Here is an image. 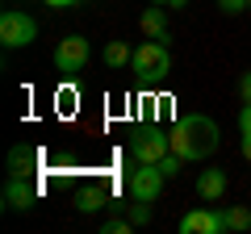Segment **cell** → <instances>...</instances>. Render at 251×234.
Wrapping results in <instances>:
<instances>
[{
  "instance_id": "obj_1",
  "label": "cell",
  "mask_w": 251,
  "mask_h": 234,
  "mask_svg": "<svg viewBox=\"0 0 251 234\" xmlns=\"http://www.w3.org/2000/svg\"><path fill=\"white\" fill-rule=\"evenodd\" d=\"M168 138H172V155H180L184 163L209 159L218 151V121L205 113H188L168 130Z\"/></svg>"
},
{
  "instance_id": "obj_2",
  "label": "cell",
  "mask_w": 251,
  "mask_h": 234,
  "mask_svg": "<svg viewBox=\"0 0 251 234\" xmlns=\"http://www.w3.org/2000/svg\"><path fill=\"white\" fill-rule=\"evenodd\" d=\"M130 67H134V75L143 84H155L163 80V75L172 71V54H168V42H159V38H147L143 46H134V59H130Z\"/></svg>"
},
{
  "instance_id": "obj_3",
  "label": "cell",
  "mask_w": 251,
  "mask_h": 234,
  "mask_svg": "<svg viewBox=\"0 0 251 234\" xmlns=\"http://www.w3.org/2000/svg\"><path fill=\"white\" fill-rule=\"evenodd\" d=\"M34 38H38V21L29 17V13L9 9L4 17H0V42L9 46V50H17V46H29Z\"/></svg>"
},
{
  "instance_id": "obj_4",
  "label": "cell",
  "mask_w": 251,
  "mask_h": 234,
  "mask_svg": "<svg viewBox=\"0 0 251 234\" xmlns=\"http://www.w3.org/2000/svg\"><path fill=\"white\" fill-rule=\"evenodd\" d=\"M163 184H168V176L159 171V163H138L134 171H130V197L134 201H159V192H163Z\"/></svg>"
},
{
  "instance_id": "obj_5",
  "label": "cell",
  "mask_w": 251,
  "mask_h": 234,
  "mask_svg": "<svg viewBox=\"0 0 251 234\" xmlns=\"http://www.w3.org/2000/svg\"><path fill=\"white\" fill-rule=\"evenodd\" d=\"M88 54H92L88 38H80V34H72V38H59V46H54V67H59L63 75H75V71H84Z\"/></svg>"
},
{
  "instance_id": "obj_6",
  "label": "cell",
  "mask_w": 251,
  "mask_h": 234,
  "mask_svg": "<svg viewBox=\"0 0 251 234\" xmlns=\"http://www.w3.org/2000/svg\"><path fill=\"white\" fill-rule=\"evenodd\" d=\"M130 151H134L138 163H159L163 155H172V138H168V130H138Z\"/></svg>"
},
{
  "instance_id": "obj_7",
  "label": "cell",
  "mask_w": 251,
  "mask_h": 234,
  "mask_svg": "<svg viewBox=\"0 0 251 234\" xmlns=\"http://www.w3.org/2000/svg\"><path fill=\"white\" fill-rule=\"evenodd\" d=\"M180 234H226V209H193L180 217Z\"/></svg>"
},
{
  "instance_id": "obj_8",
  "label": "cell",
  "mask_w": 251,
  "mask_h": 234,
  "mask_svg": "<svg viewBox=\"0 0 251 234\" xmlns=\"http://www.w3.org/2000/svg\"><path fill=\"white\" fill-rule=\"evenodd\" d=\"M38 201V188L25 180V176H13L9 184H4V205L13 209V213H25V209H34Z\"/></svg>"
},
{
  "instance_id": "obj_9",
  "label": "cell",
  "mask_w": 251,
  "mask_h": 234,
  "mask_svg": "<svg viewBox=\"0 0 251 234\" xmlns=\"http://www.w3.org/2000/svg\"><path fill=\"white\" fill-rule=\"evenodd\" d=\"M197 197L209 201V205L226 197V171L222 167H209V171H201V176H197Z\"/></svg>"
},
{
  "instance_id": "obj_10",
  "label": "cell",
  "mask_w": 251,
  "mask_h": 234,
  "mask_svg": "<svg viewBox=\"0 0 251 234\" xmlns=\"http://www.w3.org/2000/svg\"><path fill=\"white\" fill-rule=\"evenodd\" d=\"M138 25H143V34H147V38H159V42H168V17H163L159 4H151V9L138 17Z\"/></svg>"
},
{
  "instance_id": "obj_11",
  "label": "cell",
  "mask_w": 251,
  "mask_h": 234,
  "mask_svg": "<svg viewBox=\"0 0 251 234\" xmlns=\"http://www.w3.org/2000/svg\"><path fill=\"white\" fill-rule=\"evenodd\" d=\"M34 167H38V151L34 146H13L9 151V171L13 176H29Z\"/></svg>"
},
{
  "instance_id": "obj_12",
  "label": "cell",
  "mask_w": 251,
  "mask_h": 234,
  "mask_svg": "<svg viewBox=\"0 0 251 234\" xmlns=\"http://www.w3.org/2000/svg\"><path fill=\"white\" fill-rule=\"evenodd\" d=\"M134 59V46L122 42V38H113V42H105V67H126Z\"/></svg>"
},
{
  "instance_id": "obj_13",
  "label": "cell",
  "mask_w": 251,
  "mask_h": 234,
  "mask_svg": "<svg viewBox=\"0 0 251 234\" xmlns=\"http://www.w3.org/2000/svg\"><path fill=\"white\" fill-rule=\"evenodd\" d=\"M105 192H100V188H84L80 192V201H75V209H80V213H97V209H105Z\"/></svg>"
},
{
  "instance_id": "obj_14",
  "label": "cell",
  "mask_w": 251,
  "mask_h": 234,
  "mask_svg": "<svg viewBox=\"0 0 251 234\" xmlns=\"http://www.w3.org/2000/svg\"><path fill=\"white\" fill-rule=\"evenodd\" d=\"M226 230H251V209L230 205L226 209Z\"/></svg>"
},
{
  "instance_id": "obj_15",
  "label": "cell",
  "mask_w": 251,
  "mask_h": 234,
  "mask_svg": "<svg viewBox=\"0 0 251 234\" xmlns=\"http://www.w3.org/2000/svg\"><path fill=\"white\" fill-rule=\"evenodd\" d=\"M239 130H243V159H251V105L239 109Z\"/></svg>"
},
{
  "instance_id": "obj_16",
  "label": "cell",
  "mask_w": 251,
  "mask_h": 234,
  "mask_svg": "<svg viewBox=\"0 0 251 234\" xmlns=\"http://www.w3.org/2000/svg\"><path fill=\"white\" fill-rule=\"evenodd\" d=\"M180 167H184V159H180V155H163V159H159V171L168 176V180H172V176H180Z\"/></svg>"
},
{
  "instance_id": "obj_17",
  "label": "cell",
  "mask_w": 251,
  "mask_h": 234,
  "mask_svg": "<svg viewBox=\"0 0 251 234\" xmlns=\"http://www.w3.org/2000/svg\"><path fill=\"white\" fill-rule=\"evenodd\" d=\"M130 226H134V222H126V217H109V222H105V234H126Z\"/></svg>"
},
{
  "instance_id": "obj_18",
  "label": "cell",
  "mask_w": 251,
  "mask_h": 234,
  "mask_svg": "<svg viewBox=\"0 0 251 234\" xmlns=\"http://www.w3.org/2000/svg\"><path fill=\"white\" fill-rule=\"evenodd\" d=\"M130 222H134V226H147V222H151V209H147V201H138V205H134V217H130Z\"/></svg>"
},
{
  "instance_id": "obj_19",
  "label": "cell",
  "mask_w": 251,
  "mask_h": 234,
  "mask_svg": "<svg viewBox=\"0 0 251 234\" xmlns=\"http://www.w3.org/2000/svg\"><path fill=\"white\" fill-rule=\"evenodd\" d=\"M247 4H251V0H218V9H222V13H243Z\"/></svg>"
},
{
  "instance_id": "obj_20",
  "label": "cell",
  "mask_w": 251,
  "mask_h": 234,
  "mask_svg": "<svg viewBox=\"0 0 251 234\" xmlns=\"http://www.w3.org/2000/svg\"><path fill=\"white\" fill-rule=\"evenodd\" d=\"M239 92H243V105H251V71L243 75V88H239Z\"/></svg>"
},
{
  "instance_id": "obj_21",
  "label": "cell",
  "mask_w": 251,
  "mask_h": 234,
  "mask_svg": "<svg viewBox=\"0 0 251 234\" xmlns=\"http://www.w3.org/2000/svg\"><path fill=\"white\" fill-rule=\"evenodd\" d=\"M50 9H72V4H80V0H46Z\"/></svg>"
},
{
  "instance_id": "obj_22",
  "label": "cell",
  "mask_w": 251,
  "mask_h": 234,
  "mask_svg": "<svg viewBox=\"0 0 251 234\" xmlns=\"http://www.w3.org/2000/svg\"><path fill=\"white\" fill-rule=\"evenodd\" d=\"M151 4H176V9H180V4H184V0H151Z\"/></svg>"
}]
</instances>
